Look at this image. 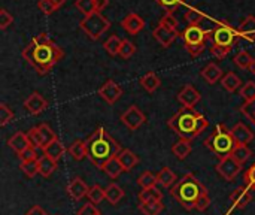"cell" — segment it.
I'll list each match as a JSON object with an SVG mask.
<instances>
[{
    "label": "cell",
    "instance_id": "1",
    "mask_svg": "<svg viewBox=\"0 0 255 215\" xmlns=\"http://www.w3.org/2000/svg\"><path fill=\"white\" fill-rule=\"evenodd\" d=\"M21 55L39 75H46L60 60H63L64 52L46 33H40L22 49Z\"/></svg>",
    "mask_w": 255,
    "mask_h": 215
},
{
    "label": "cell",
    "instance_id": "2",
    "mask_svg": "<svg viewBox=\"0 0 255 215\" xmlns=\"http://www.w3.org/2000/svg\"><path fill=\"white\" fill-rule=\"evenodd\" d=\"M170 193L185 210L206 211L211 205V198L206 187L196 178L194 174H185L172 189Z\"/></svg>",
    "mask_w": 255,
    "mask_h": 215
},
{
    "label": "cell",
    "instance_id": "3",
    "mask_svg": "<svg viewBox=\"0 0 255 215\" xmlns=\"http://www.w3.org/2000/svg\"><path fill=\"white\" fill-rule=\"evenodd\" d=\"M85 145H87V157L99 169H103V166L109 160L115 159L121 153L120 144L108 132H105L103 127L96 129L85 139Z\"/></svg>",
    "mask_w": 255,
    "mask_h": 215
},
{
    "label": "cell",
    "instance_id": "4",
    "mask_svg": "<svg viewBox=\"0 0 255 215\" xmlns=\"http://www.w3.org/2000/svg\"><path fill=\"white\" fill-rule=\"evenodd\" d=\"M167 126L181 138L194 139L208 129L209 121L203 114L196 112L194 108H182L167 121Z\"/></svg>",
    "mask_w": 255,
    "mask_h": 215
},
{
    "label": "cell",
    "instance_id": "5",
    "mask_svg": "<svg viewBox=\"0 0 255 215\" xmlns=\"http://www.w3.org/2000/svg\"><path fill=\"white\" fill-rule=\"evenodd\" d=\"M205 145L206 148H209L217 157L223 159V157H227V156H232L235 147H236V142L230 133V130L224 126V124H218L215 132L211 133L206 141H205Z\"/></svg>",
    "mask_w": 255,
    "mask_h": 215
},
{
    "label": "cell",
    "instance_id": "6",
    "mask_svg": "<svg viewBox=\"0 0 255 215\" xmlns=\"http://www.w3.org/2000/svg\"><path fill=\"white\" fill-rule=\"evenodd\" d=\"M211 36H212V31L203 30L200 25H188L182 33L184 43H185L188 54H191L193 57L200 55L206 49V45H208V40H211Z\"/></svg>",
    "mask_w": 255,
    "mask_h": 215
},
{
    "label": "cell",
    "instance_id": "7",
    "mask_svg": "<svg viewBox=\"0 0 255 215\" xmlns=\"http://www.w3.org/2000/svg\"><path fill=\"white\" fill-rule=\"evenodd\" d=\"M81 30L93 40H97L109 27H111V21L108 18H105L102 15V12H93L87 16L82 18V21L79 22Z\"/></svg>",
    "mask_w": 255,
    "mask_h": 215
},
{
    "label": "cell",
    "instance_id": "8",
    "mask_svg": "<svg viewBox=\"0 0 255 215\" xmlns=\"http://www.w3.org/2000/svg\"><path fill=\"white\" fill-rule=\"evenodd\" d=\"M236 37H238V33L230 27V25H218L215 30H212V36H211V40H212V45H217V46H221V48H227V49H232V46L235 45L236 42Z\"/></svg>",
    "mask_w": 255,
    "mask_h": 215
},
{
    "label": "cell",
    "instance_id": "9",
    "mask_svg": "<svg viewBox=\"0 0 255 215\" xmlns=\"http://www.w3.org/2000/svg\"><path fill=\"white\" fill-rule=\"evenodd\" d=\"M217 172L226 180V181H233L242 171V165L238 163L232 156L220 159V162L215 166Z\"/></svg>",
    "mask_w": 255,
    "mask_h": 215
},
{
    "label": "cell",
    "instance_id": "10",
    "mask_svg": "<svg viewBox=\"0 0 255 215\" xmlns=\"http://www.w3.org/2000/svg\"><path fill=\"white\" fill-rule=\"evenodd\" d=\"M121 121H123V124H124L127 129H130L131 132H134V130L140 129V127L145 124L146 115H145L136 105H131V106H128V109H127L126 112H123Z\"/></svg>",
    "mask_w": 255,
    "mask_h": 215
},
{
    "label": "cell",
    "instance_id": "11",
    "mask_svg": "<svg viewBox=\"0 0 255 215\" xmlns=\"http://www.w3.org/2000/svg\"><path fill=\"white\" fill-rule=\"evenodd\" d=\"M99 96L109 105H114L115 102L120 100V97L123 96V88L114 81V79H108L100 88H99Z\"/></svg>",
    "mask_w": 255,
    "mask_h": 215
},
{
    "label": "cell",
    "instance_id": "12",
    "mask_svg": "<svg viewBox=\"0 0 255 215\" xmlns=\"http://www.w3.org/2000/svg\"><path fill=\"white\" fill-rule=\"evenodd\" d=\"M152 36H154L155 40H158V43H160L161 46L169 48V46L173 43V40L179 36V31L172 30V28H169L167 25H164V24L160 22V24L154 28Z\"/></svg>",
    "mask_w": 255,
    "mask_h": 215
},
{
    "label": "cell",
    "instance_id": "13",
    "mask_svg": "<svg viewBox=\"0 0 255 215\" xmlns=\"http://www.w3.org/2000/svg\"><path fill=\"white\" fill-rule=\"evenodd\" d=\"M200 93L196 90V87L193 85H185L176 96L178 102L184 106V108H194L199 102H200Z\"/></svg>",
    "mask_w": 255,
    "mask_h": 215
},
{
    "label": "cell",
    "instance_id": "14",
    "mask_svg": "<svg viewBox=\"0 0 255 215\" xmlns=\"http://www.w3.org/2000/svg\"><path fill=\"white\" fill-rule=\"evenodd\" d=\"M24 108L31 114V115H39L48 108V102L40 93H31L25 100H24Z\"/></svg>",
    "mask_w": 255,
    "mask_h": 215
},
{
    "label": "cell",
    "instance_id": "15",
    "mask_svg": "<svg viewBox=\"0 0 255 215\" xmlns=\"http://www.w3.org/2000/svg\"><path fill=\"white\" fill-rule=\"evenodd\" d=\"M230 133L236 142V145H248L254 141V133L250 127H247L244 123H238L230 129Z\"/></svg>",
    "mask_w": 255,
    "mask_h": 215
},
{
    "label": "cell",
    "instance_id": "16",
    "mask_svg": "<svg viewBox=\"0 0 255 215\" xmlns=\"http://www.w3.org/2000/svg\"><path fill=\"white\" fill-rule=\"evenodd\" d=\"M88 192H90V187L87 186V183L79 178V177H75L69 186H67V193L69 196L73 199V201H81L84 199L85 196H88Z\"/></svg>",
    "mask_w": 255,
    "mask_h": 215
},
{
    "label": "cell",
    "instance_id": "17",
    "mask_svg": "<svg viewBox=\"0 0 255 215\" xmlns=\"http://www.w3.org/2000/svg\"><path fill=\"white\" fill-rule=\"evenodd\" d=\"M121 25L124 27V30H126L127 33H130V34H137L139 31L143 30L145 21H143V18H140L137 13L131 12V13H127V15L123 18Z\"/></svg>",
    "mask_w": 255,
    "mask_h": 215
},
{
    "label": "cell",
    "instance_id": "18",
    "mask_svg": "<svg viewBox=\"0 0 255 215\" xmlns=\"http://www.w3.org/2000/svg\"><path fill=\"white\" fill-rule=\"evenodd\" d=\"M7 145H9V148H12L18 156H21L24 151H27V150L31 147L30 139H28L27 133H24V132H16L15 135H12V138H9V141H7Z\"/></svg>",
    "mask_w": 255,
    "mask_h": 215
},
{
    "label": "cell",
    "instance_id": "19",
    "mask_svg": "<svg viewBox=\"0 0 255 215\" xmlns=\"http://www.w3.org/2000/svg\"><path fill=\"white\" fill-rule=\"evenodd\" d=\"M251 189L248 187H239L236 189L232 196H230V201L233 202V207L235 208H239V210H244L248 207V204L253 202V195L250 193Z\"/></svg>",
    "mask_w": 255,
    "mask_h": 215
},
{
    "label": "cell",
    "instance_id": "20",
    "mask_svg": "<svg viewBox=\"0 0 255 215\" xmlns=\"http://www.w3.org/2000/svg\"><path fill=\"white\" fill-rule=\"evenodd\" d=\"M200 75H202V78H203L209 85L217 84V82L221 81L223 76H224V75H223V69H221L217 63H209L205 69H202Z\"/></svg>",
    "mask_w": 255,
    "mask_h": 215
},
{
    "label": "cell",
    "instance_id": "21",
    "mask_svg": "<svg viewBox=\"0 0 255 215\" xmlns=\"http://www.w3.org/2000/svg\"><path fill=\"white\" fill-rule=\"evenodd\" d=\"M191 151H193V144H191V139H187V138H181L172 147V153L178 160H185L191 154Z\"/></svg>",
    "mask_w": 255,
    "mask_h": 215
},
{
    "label": "cell",
    "instance_id": "22",
    "mask_svg": "<svg viewBox=\"0 0 255 215\" xmlns=\"http://www.w3.org/2000/svg\"><path fill=\"white\" fill-rule=\"evenodd\" d=\"M117 159L120 160L124 172H130L139 163V157L131 150H121V153L117 156Z\"/></svg>",
    "mask_w": 255,
    "mask_h": 215
},
{
    "label": "cell",
    "instance_id": "23",
    "mask_svg": "<svg viewBox=\"0 0 255 215\" xmlns=\"http://www.w3.org/2000/svg\"><path fill=\"white\" fill-rule=\"evenodd\" d=\"M157 181H158V184L163 186L164 189H172V187L178 183V178H176L175 172H173L170 168L164 166V168H161L160 172L157 174Z\"/></svg>",
    "mask_w": 255,
    "mask_h": 215
},
{
    "label": "cell",
    "instance_id": "24",
    "mask_svg": "<svg viewBox=\"0 0 255 215\" xmlns=\"http://www.w3.org/2000/svg\"><path fill=\"white\" fill-rule=\"evenodd\" d=\"M239 34L244 36L245 39L254 42L255 40V16L254 15H248L239 25L238 28Z\"/></svg>",
    "mask_w": 255,
    "mask_h": 215
},
{
    "label": "cell",
    "instance_id": "25",
    "mask_svg": "<svg viewBox=\"0 0 255 215\" xmlns=\"http://www.w3.org/2000/svg\"><path fill=\"white\" fill-rule=\"evenodd\" d=\"M221 85H223V88L227 90L229 93H235V91H238V90L242 88V79H241L236 73L227 72V73L223 76V79H221Z\"/></svg>",
    "mask_w": 255,
    "mask_h": 215
},
{
    "label": "cell",
    "instance_id": "26",
    "mask_svg": "<svg viewBox=\"0 0 255 215\" xmlns=\"http://www.w3.org/2000/svg\"><path fill=\"white\" fill-rule=\"evenodd\" d=\"M42 153H43V156H46V157H49V159L58 162V160L64 156L66 148H64V145L61 144V141L57 139V141H54L52 144H49L46 148H43Z\"/></svg>",
    "mask_w": 255,
    "mask_h": 215
},
{
    "label": "cell",
    "instance_id": "27",
    "mask_svg": "<svg viewBox=\"0 0 255 215\" xmlns=\"http://www.w3.org/2000/svg\"><path fill=\"white\" fill-rule=\"evenodd\" d=\"M105 192H106V201L111 204V205H118L120 204V201L124 198V190L118 186V184H115V183H112V184H109L106 189H105Z\"/></svg>",
    "mask_w": 255,
    "mask_h": 215
},
{
    "label": "cell",
    "instance_id": "28",
    "mask_svg": "<svg viewBox=\"0 0 255 215\" xmlns=\"http://www.w3.org/2000/svg\"><path fill=\"white\" fill-rule=\"evenodd\" d=\"M140 85L148 91V93H154L157 88H160L161 81L160 78L155 75V72H148L146 75H143L140 78Z\"/></svg>",
    "mask_w": 255,
    "mask_h": 215
},
{
    "label": "cell",
    "instance_id": "29",
    "mask_svg": "<svg viewBox=\"0 0 255 215\" xmlns=\"http://www.w3.org/2000/svg\"><path fill=\"white\" fill-rule=\"evenodd\" d=\"M233 63H235L239 69L248 70V69H253V67H254L255 58L248 52V51H241V52H238V54L235 55Z\"/></svg>",
    "mask_w": 255,
    "mask_h": 215
},
{
    "label": "cell",
    "instance_id": "30",
    "mask_svg": "<svg viewBox=\"0 0 255 215\" xmlns=\"http://www.w3.org/2000/svg\"><path fill=\"white\" fill-rule=\"evenodd\" d=\"M57 163H58V162H55V160H52V159H49V157H46V156H42V157L39 159V174H40L43 178L51 177V175L55 172V169H57Z\"/></svg>",
    "mask_w": 255,
    "mask_h": 215
},
{
    "label": "cell",
    "instance_id": "31",
    "mask_svg": "<svg viewBox=\"0 0 255 215\" xmlns=\"http://www.w3.org/2000/svg\"><path fill=\"white\" fill-rule=\"evenodd\" d=\"M163 210L164 205L161 204V201H149V202L139 204V211L143 215H160Z\"/></svg>",
    "mask_w": 255,
    "mask_h": 215
},
{
    "label": "cell",
    "instance_id": "32",
    "mask_svg": "<svg viewBox=\"0 0 255 215\" xmlns=\"http://www.w3.org/2000/svg\"><path fill=\"white\" fill-rule=\"evenodd\" d=\"M69 153H70V156L76 162L84 160V157H87V145H85V141H81V139L73 141L72 145L69 147Z\"/></svg>",
    "mask_w": 255,
    "mask_h": 215
},
{
    "label": "cell",
    "instance_id": "33",
    "mask_svg": "<svg viewBox=\"0 0 255 215\" xmlns=\"http://www.w3.org/2000/svg\"><path fill=\"white\" fill-rule=\"evenodd\" d=\"M109 178H112V180H117L123 172H124V169H123V166H121V163H120V160L115 157V159H112V160H109L105 166H103V169H102Z\"/></svg>",
    "mask_w": 255,
    "mask_h": 215
},
{
    "label": "cell",
    "instance_id": "34",
    "mask_svg": "<svg viewBox=\"0 0 255 215\" xmlns=\"http://www.w3.org/2000/svg\"><path fill=\"white\" fill-rule=\"evenodd\" d=\"M39 127V132H40V138H42V150L43 148H46L49 144H52L54 141H57L58 138H57V135L54 133V130L48 126V124H45V123H42L40 126H37Z\"/></svg>",
    "mask_w": 255,
    "mask_h": 215
},
{
    "label": "cell",
    "instance_id": "35",
    "mask_svg": "<svg viewBox=\"0 0 255 215\" xmlns=\"http://www.w3.org/2000/svg\"><path fill=\"white\" fill-rule=\"evenodd\" d=\"M232 157L238 163L244 165V163H247L253 157V151L248 148V145H236L235 150H233V153H232Z\"/></svg>",
    "mask_w": 255,
    "mask_h": 215
},
{
    "label": "cell",
    "instance_id": "36",
    "mask_svg": "<svg viewBox=\"0 0 255 215\" xmlns=\"http://www.w3.org/2000/svg\"><path fill=\"white\" fill-rule=\"evenodd\" d=\"M137 199L140 204L143 202H149V201H161L163 199V193L157 189V187H151V189H143L142 192H139Z\"/></svg>",
    "mask_w": 255,
    "mask_h": 215
},
{
    "label": "cell",
    "instance_id": "37",
    "mask_svg": "<svg viewBox=\"0 0 255 215\" xmlns=\"http://www.w3.org/2000/svg\"><path fill=\"white\" fill-rule=\"evenodd\" d=\"M121 43H123V39L117 34H112L108 37V40L103 43V48L105 51L109 54V55H118L120 54V48H121Z\"/></svg>",
    "mask_w": 255,
    "mask_h": 215
},
{
    "label": "cell",
    "instance_id": "38",
    "mask_svg": "<svg viewBox=\"0 0 255 215\" xmlns=\"http://www.w3.org/2000/svg\"><path fill=\"white\" fill-rule=\"evenodd\" d=\"M87 198L90 199L91 204H94L97 207L99 204H102L106 199V192L99 184H94L93 187H90V192H88V196Z\"/></svg>",
    "mask_w": 255,
    "mask_h": 215
},
{
    "label": "cell",
    "instance_id": "39",
    "mask_svg": "<svg viewBox=\"0 0 255 215\" xmlns=\"http://www.w3.org/2000/svg\"><path fill=\"white\" fill-rule=\"evenodd\" d=\"M137 184L139 187L143 190V189H151V187H155L158 184L157 181V175H154L152 172L146 171L143 174H140V177L137 178Z\"/></svg>",
    "mask_w": 255,
    "mask_h": 215
},
{
    "label": "cell",
    "instance_id": "40",
    "mask_svg": "<svg viewBox=\"0 0 255 215\" xmlns=\"http://www.w3.org/2000/svg\"><path fill=\"white\" fill-rule=\"evenodd\" d=\"M21 171L25 177L28 178H34L39 174V160H25L21 162Z\"/></svg>",
    "mask_w": 255,
    "mask_h": 215
},
{
    "label": "cell",
    "instance_id": "41",
    "mask_svg": "<svg viewBox=\"0 0 255 215\" xmlns=\"http://www.w3.org/2000/svg\"><path fill=\"white\" fill-rule=\"evenodd\" d=\"M241 96L244 97L245 103H253L255 100V82L254 81H248L247 84L242 85V88L239 90Z\"/></svg>",
    "mask_w": 255,
    "mask_h": 215
},
{
    "label": "cell",
    "instance_id": "42",
    "mask_svg": "<svg viewBox=\"0 0 255 215\" xmlns=\"http://www.w3.org/2000/svg\"><path fill=\"white\" fill-rule=\"evenodd\" d=\"M136 52V45L128 40V39H123V43H121V48H120V57L124 58V60H128L131 55H134Z\"/></svg>",
    "mask_w": 255,
    "mask_h": 215
},
{
    "label": "cell",
    "instance_id": "43",
    "mask_svg": "<svg viewBox=\"0 0 255 215\" xmlns=\"http://www.w3.org/2000/svg\"><path fill=\"white\" fill-rule=\"evenodd\" d=\"M185 21L190 24V25H199L203 19H205V13L200 12L199 9H190L188 12H185Z\"/></svg>",
    "mask_w": 255,
    "mask_h": 215
},
{
    "label": "cell",
    "instance_id": "44",
    "mask_svg": "<svg viewBox=\"0 0 255 215\" xmlns=\"http://www.w3.org/2000/svg\"><path fill=\"white\" fill-rule=\"evenodd\" d=\"M75 6L78 7L79 12L84 13V16L96 12V7H94V0H76L75 1Z\"/></svg>",
    "mask_w": 255,
    "mask_h": 215
},
{
    "label": "cell",
    "instance_id": "45",
    "mask_svg": "<svg viewBox=\"0 0 255 215\" xmlns=\"http://www.w3.org/2000/svg\"><path fill=\"white\" fill-rule=\"evenodd\" d=\"M27 136L30 139L31 147H34L36 150H42V138H40V132L39 127H33L27 132Z\"/></svg>",
    "mask_w": 255,
    "mask_h": 215
},
{
    "label": "cell",
    "instance_id": "46",
    "mask_svg": "<svg viewBox=\"0 0 255 215\" xmlns=\"http://www.w3.org/2000/svg\"><path fill=\"white\" fill-rule=\"evenodd\" d=\"M13 118V111L6 105V103H0V126H6L9 121H12Z\"/></svg>",
    "mask_w": 255,
    "mask_h": 215
},
{
    "label": "cell",
    "instance_id": "47",
    "mask_svg": "<svg viewBox=\"0 0 255 215\" xmlns=\"http://www.w3.org/2000/svg\"><path fill=\"white\" fill-rule=\"evenodd\" d=\"M37 7L40 9V12H43L45 15H51L54 13L58 7L52 3V0H39L37 1Z\"/></svg>",
    "mask_w": 255,
    "mask_h": 215
},
{
    "label": "cell",
    "instance_id": "48",
    "mask_svg": "<svg viewBox=\"0 0 255 215\" xmlns=\"http://www.w3.org/2000/svg\"><path fill=\"white\" fill-rule=\"evenodd\" d=\"M160 22L161 24H164V25H167L169 28H172V30H176V31H179L178 30V19L173 16V13L169 10V12H166L164 15H163V18L160 19Z\"/></svg>",
    "mask_w": 255,
    "mask_h": 215
},
{
    "label": "cell",
    "instance_id": "49",
    "mask_svg": "<svg viewBox=\"0 0 255 215\" xmlns=\"http://www.w3.org/2000/svg\"><path fill=\"white\" fill-rule=\"evenodd\" d=\"M241 112H242L247 118H250L251 123L255 126V100L253 103H244V105L241 106Z\"/></svg>",
    "mask_w": 255,
    "mask_h": 215
},
{
    "label": "cell",
    "instance_id": "50",
    "mask_svg": "<svg viewBox=\"0 0 255 215\" xmlns=\"http://www.w3.org/2000/svg\"><path fill=\"white\" fill-rule=\"evenodd\" d=\"M12 22H13V16L4 7H1L0 9V28L1 30H6Z\"/></svg>",
    "mask_w": 255,
    "mask_h": 215
},
{
    "label": "cell",
    "instance_id": "51",
    "mask_svg": "<svg viewBox=\"0 0 255 215\" xmlns=\"http://www.w3.org/2000/svg\"><path fill=\"white\" fill-rule=\"evenodd\" d=\"M244 180H245V184H247V187H248V189L255 190V163H253V165H251V168L245 172Z\"/></svg>",
    "mask_w": 255,
    "mask_h": 215
},
{
    "label": "cell",
    "instance_id": "52",
    "mask_svg": "<svg viewBox=\"0 0 255 215\" xmlns=\"http://www.w3.org/2000/svg\"><path fill=\"white\" fill-rule=\"evenodd\" d=\"M185 0H157V3L160 4V6H163V7H166L167 10H173V9H176L178 6H181L182 3H184Z\"/></svg>",
    "mask_w": 255,
    "mask_h": 215
},
{
    "label": "cell",
    "instance_id": "53",
    "mask_svg": "<svg viewBox=\"0 0 255 215\" xmlns=\"http://www.w3.org/2000/svg\"><path fill=\"white\" fill-rule=\"evenodd\" d=\"M97 214H100V211L96 208V205L94 204H85L78 213H76V215H97Z\"/></svg>",
    "mask_w": 255,
    "mask_h": 215
},
{
    "label": "cell",
    "instance_id": "54",
    "mask_svg": "<svg viewBox=\"0 0 255 215\" xmlns=\"http://www.w3.org/2000/svg\"><path fill=\"white\" fill-rule=\"evenodd\" d=\"M21 162H25V160H39L40 157L37 156V150L34 147H30L27 151H24L21 156H19Z\"/></svg>",
    "mask_w": 255,
    "mask_h": 215
},
{
    "label": "cell",
    "instance_id": "55",
    "mask_svg": "<svg viewBox=\"0 0 255 215\" xmlns=\"http://www.w3.org/2000/svg\"><path fill=\"white\" fill-rule=\"evenodd\" d=\"M230 51H232V49L221 48V46H217V45H211V52H212V55H215L218 60H223L224 57H227V54H229Z\"/></svg>",
    "mask_w": 255,
    "mask_h": 215
},
{
    "label": "cell",
    "instance_id": "56",
    "mask_svg": "<svg viewBox=\"0 0 255 215\" xmlns=\"http://www.w3.org/2000/svg\"><path fill=\"white\" fill-rule=\"evenodd\" d=\"M25 215H48V213L43 210V208H40V207H31L27 213H25Z\"/></svg>",
    "mask_w": 255,
    "mask_h": 215
},
{
    "label": "cell",
    "instance_id": "57",
    "mask_svg": "<svg viewBox=\"0 0 255 215\" xmlns=\"http://www.w3.org/2000/svg\"><path fill=\"white\" fill-rule=\"evenodd\" d=\"M109 4V0H94V7L97 12H102Z\"/></svg>",
    "mask_w": 255,
    "mask_h": 215
},
{
    "label": "cell",
    "instance_id": "58",
    "mask_svg": "<svg viewBox=\"0 0 255 215\" xmlns=\"http://www.w3.org/2000/svg\"><path fill=\"white\" fill-rule=\"evenodd\" d=\"M52 3H54V4H55L57 7H61V6H63L64 3H66V0H52Z\"/></svg>",
    "mask_w": 255,
    "mask_h": 215
},
{
    "label": "cell",
    "instance_id": "59",
    "mask_svg": "<svg viewBox=\"0 0 255 215\" xmlns=\"http://www.w3.org/2000/svg\"><path fill=\"white\" fill-rule=\"evenodd\" d=\"M253 69H254V73H255V63H254V67H253Z\"/></svg>",
    "mask_w": 255,
    "mask_h": 215
},
{
    "label": "cell",
    "instance_id": "60",
    "mask_svg": "<svg viewBox=\"0 0 255 215\" xmlns=\"http://www.w3.org/2000/svg\"><path fill=\"white\" fill-rule=\"evenodd\" d=\"M97 215H102V214H97Z\"/></svg>",
    "mask_w": 255,
    "mask_h": 215
}]
</instances>
